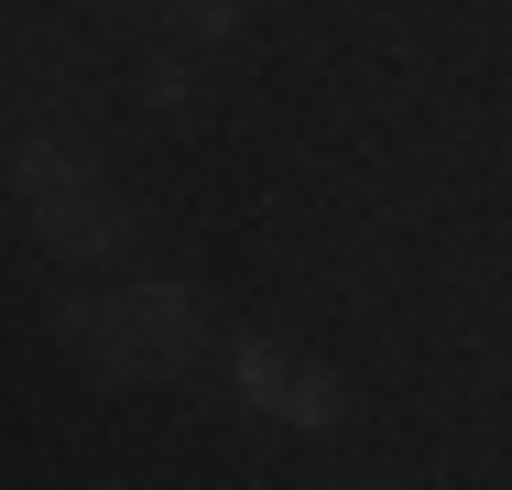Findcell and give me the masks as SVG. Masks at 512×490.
<instances>
[{
    "instance_id": "cell-4",
    "label": "cell",
    "mask_w": 512,
    "mask_h": 490,
    "mask_svg": "<svg viewBox=\"0 0 512 490\" xmlns=\"http://www.w3.org/2000/svg\"><path fill=\"white\" fill-rule=\"evenodd\" d=\"M229 11H240V0H186V33H218Z\"/></svg>"
},
{
    "instance_id": "cell-1",
    "label": "cell",
    "mask_w": 512,
    "mask_h": 490,
    "mask_svg": "<svg viewBox=\"0 0 512 490\" xmlns=\"http://www.w3.org/2000/svg\"><path fill=\"white\" fill-rule=\"evenodd\" d=\"M55 338L88 371H109V382H175L207 349V305L186 284H109V294H66Z\"/></svg>"
},
{
    "instance_id": "cell-3",
    "label": "cell",
    "mask_w": 512,
    "mask_h": 490,
    "mask_svg": "<svg viewBox=\"0 0 512 490\" xmlns=\"http://www.w3.org/2000/svg\"><path fill=\"white\" fill-rule=\"evenodd\" d=\"M229 382H240L251 414H273V425H338V414H349V392L327 382L306 349H284V338H240V349H229Z\"/></svg>"
},
{
    "instance_id": "cell-2",
    "label": "cell",
    "mask_w": 512,
    "mask_h": 490,
    "mask_svg": "<svg viewBox=\"0 0 512 490\" xmlns=\"http://www.w3.org/2000/svg\"><path fill=\"white\" fill-rule=\"evenodd\" d=\"M11 196H22V218H33V240L55 262H109L131 240V207L109 196V175L77 142H55V131H22L11 142Z\"/></svg>"
}]
</instances>
